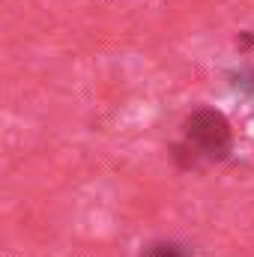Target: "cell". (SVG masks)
<instances>
[{
  "label": "cell",
  "mask_w": 254,
  "mask_h": 257,
  "mask_svg": "<svg viewBox=\"0 0 254 257\" xmlns=\"http://www.w3.org/2000/svg\"><path fill=\"white\" fill-rule=\"evenodd\" d=\"M186 138L174 147V159L180 168H197L200 162H221L233 147V132L221 111L200 108L186 120Z\"/></svg>",
  "instance_id": "obj_1"
},
{
  "label": "cell",
  "mask_w": 254,
  "mask_h": 257,
  "mask_svg": "<svg viewBox=\"0 0 254 257\" xmlns=\"http://www.w3.org/2000/svg\"><path fill=\"white\" fill-rule=\"evenodd\" d=\"M141 257H191V254L180 245V242H153V245L144 248Z\"/></svg>",
  "instance_id": "obj_2"
}]
</instances>
